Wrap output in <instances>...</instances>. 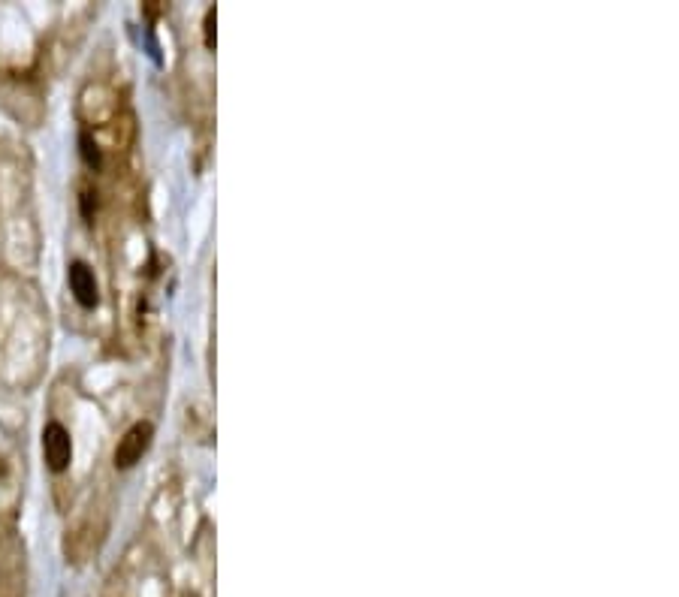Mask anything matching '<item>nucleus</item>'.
Returning <instances> with one entry per match:
<instances>
[{
  "mask_svg": "<svg viewBox=\"0 0 679 597\" xmlns=\"http://www.w3.org/2000/svg\"><path fill=\"white\" fill-rule=\"evenodd\" d=\"M151 438H154L151 423H133L115 447V468H133L151 447Z\"/></svg>",
  "mask_w": 679,
  "mask_h": 597,
  "instance_id": "f257e3e1",
  "label": "nucleus"
},
{
  "mask_svg": "<svg viewBox=\"0 0 679 597\" xmlns=\"http://www.w3.org/2000/svg\"><path fill=\"white\" fill-rule=\"evenodd\" d=\"M43 456H46L49 471H55V474H61L70 465V459H73V441H70V432L61 423H49L43 429Z\"/></svg>",
  "mask_w": 679,
  "mask_h": 597,
  "instance_id": "f03ea898",
  "label": "nucleus"
},
{
  "mask_svg": "<svg viewBox=\"0 0 679 597\" xmlns=\"http://www.w3.org/2000/svg\"><path fill=\"white\" fill-rule=\"evenodd\" d=\"M67 278H70L73 299H76L82 308H94V305H97V299H100V293H97V281H94V272H91L85 263H73V266H70V272H67Z\"/></svg>",
  "mask_w": 679,
  "mask_h": 597,
  "instance_id": "7ed1b4c3",
  "label": "nucleus"
},
{
  "mask_svg": "<svg viewBox=\"0 0 679 597\" xmlns=\"http://www.w3.org/2000/svg\"><path fill=\"white\" fill-rule=\"evenodd\" d=\"M79 151H82V160H85L88 169H100L103 166V154H100L97 142L91 139V133H82L79 136Z\"/></svg>",
  "mask_w": 679,
  "mask_h": 597,
  "instance_id": "20e7f679",
  "label": "nucleus"
},
{
  "mask_svg": "<svg viewBox=\"0 0 679 597\" xmlns=\"http://www.w3.org/2000/svg\"><path fill=\"white\" fill-rule=\"evenodd\" d=\"M79 206H82V218L91 224L94 221V212H97V190L91 184H82V190H79Z\"/></svg>",
  "mask_w": 679,
  "mask_h": 597,
  "instance_id": "39448f33",
  "label": "nucleus"
},
{
  "mask_svg": "<svg viewBox=\"0 0 679 597\" xmlns=\"http://www.w3.org/2000/svg\"><path fill=\"white\" fill-rule=\"evenodd\" d=\"M215 7L206 10V22H203V37H206V49H215Z\"/></svg>",
  "mask_w": 679,
  "mask_h": 597,
  "instance_id": "423d86ee",
  "label": "nucleus"
}]
</instances>
